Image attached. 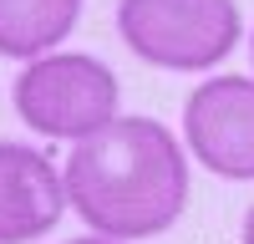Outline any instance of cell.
Returning <instances> with one entry per match:
<instances>
[{
  "label": "cell",
  "mask_w": 254,
  "mask_h": 244,
  "mask_svg": "<svg viewBox=\"0 0 254 244\" xmlns=\"http://www.w3.org/2000/svg\"><path fill=\"white\" fill-rule=\"evenodd\" d=\"M66 198L92 234L153 239L188 203V158L153 117H112L66 153Z\"/></svg>",
  "instance_id": "cell-1"
},
{
  "label": "cell",
  "mask_w": 254,
  "mask_h": 244,
  "mask_svg": "<svg viewBox=\"0 0 254 244\" xmlns=\"http://www.w3.org/2000/svg\"><path fill=\"white\" fill-rule=\"evenodd\" d=\"M117 36L147 66L214 71L239 46L244 15L234 0H117Z\"/></svg>",
  "instance_id": "cell-2"
},
{
  "label": "cell",
  "mask_w": 254,
  "mask_h": 244,
  "mask_svg": "<svg viewBox=\"0 0 254 244\" xmlns=\"http://www.w3.org/2000/svg\"><path fill=\"white\" fill-rule=\"evenodd\" d=\"M117 76L87 51H46L15 76V112L41 137L81 142L117 117Z\"/></svg>",
  "instance_id": "cell-3"
},
{
  "label": "cell",
  "mask_w": 254,
  "mask_h": 244,
  "mask_svg": "<svg viewBox=\"0 0 254 244\" xmlns=\"http://www.w3.org/2000/svg\"><path fill=\"white\" fill-rule=\"evenodd\" d=\"M183 142L208 173L229 183L254 178V71L208 76L183 102Z\"/></svg>",
  "instance_id": "cell-4"
},
{
  "label": "cell",
  "mask_w": 254,
  "mask_h": 244,
  "mask_svg": "<svg viewBox=\"0 0 254 244\" xmlns=\"http://www.w3.org/2000/svg\"><path fill=\"white\" fill-rule=\"evenodd\" d=\"M66 173L26 142H0V244L46 239L66 214Z\"/></svg>",
  "instance_id": "cell-5"
},
{
  "label": "cell",
  "mask_w": 254,
  "mask_h": 244,
  "mask_svg": "<svg viewBox=\"0 0 254 244\" xmlns=\"http://www.w3.org/2000/svg\"><path fill=\"white\" fill-rule=\"evenodd\" d=\"M81 0H0V56L36 61L76 31Z\"/></svg>",
  "instance_id": "cell-6"
},
{
  "label": "cell",
  "mask_w": 254,
  "mask_h": 244,
  "mask_svg": "<svg viewBox=\"0 0 254 244\" xmlns=\"http://www.w3.org/2000/svg\"><path fill=\"white\" fill-rule=\"evenodd\" d=\"M66 244H122V239H107V234H87V239H66Z\"/></svg>",
  "instance_id": "cell-7"
},
{
  "label": "cell",
  "mask_w": 254,
  "mask_h": 244,
  "mask_svg": "<svg viewBox=\"0 0 254 244\" xmlns=\"http://www.w3.org/2000/svg\"><path fill=\"white\" fill-rule=\"evenodd\" d=\"M244 244H254V203H249V214H244Z\"/></svg>",
  "instance_id": "cell-8"
},
{
  "label": "cell",
  "mask_w": 254,
  "mask_h": 244,
  "mask_svg": "<svg viewBox=\"0 0 254 244\" xmlns=\"http://www.w3.org/2000/svg\"><path fill=\"white\" fill-rule=\"evenodd\" d=\"M249 51H254V36H249Z\"/></svg>",
  "instance_id": "cell-9"
}]
</instances>
